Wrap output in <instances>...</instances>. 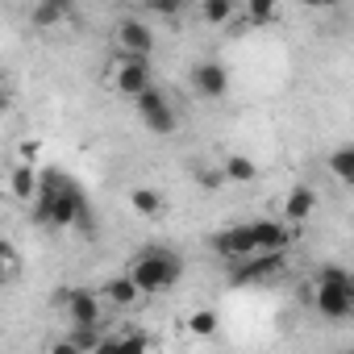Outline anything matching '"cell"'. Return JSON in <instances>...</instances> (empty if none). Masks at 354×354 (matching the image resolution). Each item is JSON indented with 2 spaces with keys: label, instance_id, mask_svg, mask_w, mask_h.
Here are the masks:
<instances>
[{
  "label": "cell",
  "instance_id": "cell-5",
  "mask_svg": "<svg viewBox=\"0 0 354 354\" xmlns=\"http://www.w3.org/2000/svg\"><path fill=\"white\" fill-rule=\"evenodd\" d=\"M146 84H154V67H150V59H138V55H113V71H109V88L117 92V96H138Z\"/></svg>",
  "mask_w": 354,
  "mask_h": 354
},
{
  "label": "cell",
  "instance_id": "cell-10",
  "mask_svg": "<svg viewBox=\"0 0 354 354\" xmlns=\"http://www.w3.org/2000/svg\"><path fill=\"white\" fill-rule=\"evenodd\" d=\"M213 250H217V254H221L225 263H234V259H246V254H254L259 246H254L250 221H238V225H230V230L213 234Z\"/></svg>",
  "mask_w": 354,
  "mask_h": 354
},
{
  "label": "cell",
  "instance_id": "cell-7",
  "mask_svg": "<svg viewBox=\"0 0 354 354\" xmlns=\"http://www.w3.org/2000/svg\"><path fill=\"white\" fill-rule=\"evenodd\" d=\"M192 92L201 100H225L230 96V67L221 59H201L192 67Z\"/></svg>",
  "mask_w": 354,
  "mask_h": 354
},
{
  "label": "cell",
  "instance_id": "cell-26",
  "mask_svg": "<svg viewBox=\"0 0 354 354\" xmlns=\"http://www.w3.org/2000/svg\"><path fill=\"white\" fill-rule=\"evenodd\" d=\"M196 184L205 192H221L225 188V175H221V167H209V171H196Z\"/></svg>",
  "mask_w": 354,
  "mask_h": 354
},
{
  "label": "cell",
  "instance_id": "cell-20",
  "mask_svg": "<svg viewBox=\"0 0 354 354\" xmlns=\"http://www.w3.org/2000/svg\"><path fill=\"white\" fill-rule=\"evenodd\" d=\"M238 9L246 13L250 26H271V21H275V9H279V0H238Z\"/></svg>",
  "mask_w": 354,
  "mask_h": 354
},
{
  "label": "cell",
  "instance_id": "cell-9",
  "mask_svg": "<svg viewBox=\"0 0 354 354\" xmlns=\"http://www.w3.org/2000/svg\"><path fill=\"white\" fill-rule=\"evenodd\" d=\"M313 308L325 321H346L354 317V288H337V283H313Z\"/></svg>",
  "mask_w": 354,
  "mask_h": 354
},
{
  "label": "cell",
  "instance_id": "cell-15",
  "mask_svg": "<svg viewBox=\"0 0 354 354\" xmlns=\"http://www.w3.org/2000/svg\"><path fill=\"white\" fill-rule=\"evenodd\" d=\"M221 175H225V184L242 188V184H254L259 180V162L246 158V154H225L221 158Z\"/></svg>",
  "mask_w": 354,
  "mask_h": 354
},
{
  "label": "cell",
  "instance_id": "cell-11",
  "mask_svg": "<svg viewBox=\"0 0 354 354\" xmlns=\"http://www.w3.org/2000/svg\"><path fill=\"white\" fill-rule=\"evenodd\" d=\"M250 234H254V246L259 250H292L296 234H292V221H271V217H259L250 221Z\"/></svg>",
  "mask_w": 354,
  "mask_h": 354
},
{
  "label": "cell",
  "instance_id": "cell-8",
  "mask_svg": "<svg viewBox=\"0 0 354 354\" xmlns=\"http://www.w3.org/2000/svg\"><path fill=\"white\" fill-rule=\"evenodd\" d=\"M113 42H117L121 55H138V59H150L154 55V30L142 17H121L117 30H113Z\"/></svg>",
  "mask_w": 354,
  "mask_h": 354
},
{
  "label": "cell",
  "instance_id": "cell-28",
  "mask_svg": "<svg viewBox=\"0 0 354 354\" xmlns=\"http://www.w3.org/2000/svg\"><path fill=\"white\" fill-rule=\"evenodd\" d=\"M9 109V88H5V80H0V113Z\"/></svg>",
  "mask_w": 354,
  "mask_h": 354
},
{
  "label": "cell",
  "instance_id": "cell-29",
  "mask_svg": "<svg viewBox=\"0 0 354 354\" xmlns=\"http://www.w3.org/2000/svg\"><path fill=\"white\" fill-rule=\"evenodd\" d=\"M46 5H59V9H71V5H75V0H46Z\"/></svg>",
  "mask_w": 354,
  "mask_h": 354
},
{
  "label": "cell",
  "instance_id": "cell-3",
  "mask_svg": "<svg viewBox=\"0 0 354 354\" xmlns=\"http://www.w3.org/2000/svg\"><path fill=\"white\" fill-rule=\"evenodd\" d=\"M283 271H288V254L283 250H254V254L230 263V283L234 288H263V283L279 279Z\"/></svg>",
  "mask_w": 354,
  "mask_h": 354
},
{
  "label": "cell",
  "instance_id": "cell-21",
  "mask_svg": "<svg viewBox=\"0 0 354 354\" xmlns=\"http://www.w3.org/2000/svg\"><path fill=\"white\" fill-rule=\"evenodd\" d=\"M63 17H67V9H59V5H46V0H38V5H34V13H30L34 30H55V26H63Z\"/></svg>",
  "mask_w": 354,
  "mask_h": 354
},
{
  "label": "cell",
  "instance_id": "cell-30",
  "mask_svg": "<svg viewBox=\"0 0 354 354\" xmlns=\"http://www.w3.org/2000/svg\"><path fill=\"white\" fill-rule=\"evenodd\" d=\"M184 5H196V0H184Z\"/></svg>",
  "mask_w": 354,
  "mask_h": 354
},
{
  "label": "cell",
  "instance_id": "cell-23",
  "mask_svg": "<svg viewBox=\"0 0 354 354\" xmlns=\"http://www.w3.org/2000/svg\"><path fill=\"white\" fill-rule=\"evenodd\" d=\"M317 283H337V288H354V275H350L346 267H337V263H325V267L317 271Z\"/></svg>",
  "mask_w": 354,
  "mask_h": 354
},
{
  "label": "cell",
  "instance_id": "cell-1",
  "mask_svg": "<svg viewBox=\"0 0 354 354\" xmlns=\"http://www.w3.org/2000/svg\"><path fill=\"white\" fill-rule=\"evenodd\" d=\"M30 205H34V221L46 230H71V225L92 230V205L67 171H42Z\"/></svg>",
  "mask_w": 354,
  "mask_h": 354
},
{
  "label": "cell",
  "instance_id": "cell-2",
  "mask_svg": "<svg viewBox=\"0 0 354 354\" xmlns=\"http://www.w3.org/2000/svg\"><path fill=\"white\" fill-rule=\"evenodd\" d=\"M129 279L138 283L142 296H158L171 292L175 283L184 279V259L175 254L171 246H142L129 263Z\"/></svg>",
  "mask_w": 354,
  "mask_h": 354
},
{
  "label": "cell",
  "instance_id": "cell-22",
  "mask_svg": "<svg viewBox=\"0 0 354 354\" xmlns=\"http://www.w3.org/2000/svg\"><path fill=\"white\" fill-rule=\"evenodd\" d=\"M217 325H221V317H217L213 308H196V313L188 317V333H196V337H213Z\"/></svg>",
  "mask_w": 354,
  "mask_h": 354
},
{
  "label": "cell",
  "instance_id": "cell-17",
  "mask_svg": "<svg viewBox=\"0 0 354 354\" xmlns=\"http://www.w3.org/2000/svg\"><path fill=\"white\" fill-rule=\"evenodd\" d=\"M205 26H230L238 17V0H196Z\"/></svg>",
  "mask_w": 354,
  "mask_h": 354
},
{
  "label": "cell",
  "instance_id": "cell-19",
  "mask_svg": "<svg viewBox=\"0 0 354 354\" xmlns=\"http://www.w3.org/2000/svg\"><path fill=\"white\" fill-rule=\"evenodd\" d=\"M9 192L17 196V201H34V192H38V171L34 167H13L9 171Z\"/></svg>",
  "mask_w": 354,
  "mask_h": 354
},
{
  "label": "cell",
  "instance_id": "cell-18",
  "mask_svg": "<svg viewBox=\"0 0 354 354\" xmlns=\"http://www.w3.org/2000/svg\"><path fill=\"white\" fill-rule=\"evenodd\" d=\"M329 171H333V180H337L342 188L354 184V146H350V142H342V146L329 154Z\"/></svg>",
  "mask_w": 354,
  "mask_h": 354
},
{
  "label": "cell",
  "instance_id": "cell-27",
  "mask_svg": "<svg viewBox=\"0 0 354 354\" xmlns=\"http://www.w3.org/2000/svg\"><path fill=\"white\" fill-rule=\"evenodd\" d=\"M300 5H304V9H317V13H329V9L342 5V0H300Z\"/></svg>",
  "mask_w": 354,
  "mask_h": 354
},
{
  "label": "cell",
  "instance_id": "cell-13",
  "mask_svg": "<svg viewBox=\"0 0 354 354\" xmlns=\"http://www.w3.org/2000/svg\"><path fill=\"white\" fill-rule=\"evenodd\" d=\"M100 300H104V304H113V308H133V304L142 300V292H138V283H133V279H129V271H125V275L104 279Z\"/></svg>",
  "mask_w": 354,
  "mask_h": 354
},
{
  "label": "cell",
  "instance_id": "cell-16",
  "mask_svg": "<svg viewBox=\"0 0 354 354\" xmlns=\"http://www.w3.org/2000/svg\"><path fill=\"white\" fill-rule=\"evenodd\" d=\"M129 209H133L138 217L154 221V217H162L167 201H162V192H154V188H133V192H129Z\"/></svg>",
  "mask_w": 354,
  "mask_h": 354
},
{
  "label": "cell",
  "instance_id": "cell-6",
  "mask_svg": "<svg viewBox=\"0 0 354 354\" xmlns=\"http://www.w3.org/2000/svg\"><path fill=\"white\" fill-rule=\"evenodd\" d=\"M55 304L63 308L67 325H104V300L92 288H63Z\"/></svg>",
  "mask_w": 354,
  "mask_h": 354
},
{
  "label": "cell",
  "instance_id": "cell-25",
  "mask_svg": "<svg viewBox=\"0 0 354 354\" xmlns=\"http://www.w3.org/2000/svg\"><path fill=\"white\" fill-rule=\"evenodd\" d=\"M13 267H17V250H13V242H5V238H0V283H9Z\"/></svg>",
  "mask_w": 354,
  "mask_h": 354
},
{
  "label": "cell",
  "instance_id": "cell-14",
  "mask_svg": "<svg viewBox=\"0 0 354 354\" xmlns=\"http://www.w3.org/2000/svg\"><path fill=\"white\" fill-rule=\"evenodd\" d=\"M317 213V192L313 188H292L288 192V201H283V221H292V225H300V221H308Z\"/></svg>",
  "mask_w": 354,
  "mask_h": 354
},
{
  "label": "cell",
  "instance_id": "cell-24",
  "mask_svg": "<svg viewBox=\"0 0 354 354\" xmlns=\"http://www.w3.org/2000/svg\"><path fill=\"white\" fill-rule=\"evenodd\" d=\"M142 5H146V13H154L162 21H171V17L184 13V0H142Z\"/></svg>",
  "mask_w": 354,
  "mask_h": 354
},
{
  "label": "cell",
  "instance_id": "cell-4",
  "mask_svg": "<svg viewBox=\"0 0 354 354\" xmlns=\"http://www.w3.org/2000/svg\"><path fill=\"white\" fill-rule=\"evenodd\" d=\"M133 113H138V121H142L150 133H158V138H167V133L180 129V113H175L167 88H158V84H146V88L133 96Z\"/></svg>",
  "mask_w": 354,
  "mask_h": 354
},
{
  "label": "cell",
  "instance_id": "cell-12",
  "mask_svg": "<svg viewBox=\"0 0 354 354\" xmlns=\"http://www.w3.org/2000/svg\"><path fill=\"white\" fill-rule=\"evenodd\" d=\"M100 342H104V325H71L67 342H59L55 350L59 354H100Z\"/></svg>",
  "mask_w": 354,
  "mask_h": 354
}]
</instances>
